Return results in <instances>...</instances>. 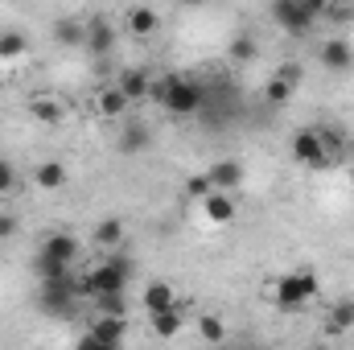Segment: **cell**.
Masks as SVG:
<instances>
[{
  "label": "cell",
  "instance_id": "obj_1",
  "mask_svg": "<svg viewBox=\"0 0 354 350\" xmlns=\"http://www.w3.org/2000/svg\"><path fill=\"white\" fill-rule=\"evenodd\" d=\"M153 99H161L165 111L174 116H194L206 107V87L185 75H165V79H153Z\"/></svg>",
  "mask_w": 354,
  "mask_h": 350
},
{
  "label": "cell",
  "instance_id": "obj_2",
  "mask_svg": "<svg viewBox=\"0 0 354 350\" xmlns=\"http://www.w3.org/2000/svg\"><path fill=\"white\" fill-rule=\"evenodd\" d=\"M132 280V260L115 248L107 252V260L95 264L87 276H83V297H99V293H124Z\"/></svg>",
  "mask_w": 354,
  "mask_h": 350
},
{
  "label": "cell",
  "instance_id": "obj_3",
  "mask_svg": "<svg viewBox=\"0 0 354 350\" xmlns=\"http://www.w3.org/2000/svg\"><path fill=\"white\" fill-rule=\"evenodd\" d=\"M317 276L313 272H284V276H276V293H272V301H276V309H284V313H292V309H301V305H309L313 297H317Z\"/></svg>",
  "mask_w": 354,
  "mask_h": 350
},
{
  "label": "cell",
  "instance_id": "obj_4",
  "mask_svg": "<svg viewBox=\"0 0 354 350\" xmlns=\"http://www.w3.org/2000/svg\"><path fill=\"white\" fill-rule=\"evenodd\" d=\"M272 21L288 33V37H309L317 17L301 4V0H272Z\"/></svg>",
  "mask_w": 354,
  "mask_h": 350
},
{
  "label": "cell",
  "instance_id": "obj_5",
  "mask_svg": "<svg viewBox=\"0 0 354 350\" xmlns=\"http://www.w3.org/2000/svg\"><path fill=\"white\" fill-rule=\"evenodd\" d=\"M288 153H292V161H297V165H309V169H317V165H326V161H330L326 136H322L317 128H301V132H292Z\"/></svg>",
  "mask_w": 354,
  "mask_h": 350
},
{
  "label": "cell",
  "instance_id": "obj_6",
  "mask_svg": "<svg viewBox=\"0 0 354 350\" xmlns=\"http://www.w3.org/2000/svg\"><path fill=\"white\" fill-rule=\"evenodd\" d=\"M128 338V322L120 313H99L87 330V347H115Z\"/></svg>",
  "mask_w": 354,
  "mask_h": 350
},
{
  "label": "cell",
  "instance_id": "obj_7",
  "mask_svg": "<svg viewBox=\"0 0 354 350\" xmlns=\"http://www.w3.org/2000/svg\"><path fill=\"white\" fill-rule=\"evenodd\" d=\"M235 198H231V190H206L202 194V214H206V223H214V227H227V223H235Z\"/></svg>",
  "mask_w": 354,
  "mask_h": 350
},
{
  "label": "cell",
  "instance_id": "obj_8",
  "mask_svg": "<svg viewBox=\"0 0 354 350\" xmlns=\"http://www.w3.org/2000/svg\"><path fill=\"white\" fill-rule=\"evenodd\" d=\"M83 50L95 54V58H103V54L115 50V25L107 17H87V46Z\"/></svg>",
  "mask_w": 354,
  "mask_h": 350
},
{
  "label": "cell",
  "instance_id": "obj_9",
  "mask_svg": "<svg viewBox=\"0 0 354 350\" xmlns=\"http://www.w3.org/2000/svg\"><path fill=\"white\" fill-rule=\"evenodd\" d=\"M243 161H235V157H223V161H214L210 169H206V181H210V190H239L243 185Z\"/></svg>",
  "mask_w": 354,
  "mask_h": 350
},
{
  "label": "cell",
  "instance_id": "obj_10",
  "mask_svg": "<svg viewBox=\"0 0 354 350\" xmlns=\"http://www.w3.org/2000/svg\"><path fill=\"white\" fill-rule=\"evenodd\" d=\"M115 83H120V91H124L132 103H140V99L153 95V75H149L145 66H124V71L115 75Z\"/></svg>",
  "mask_w": 354,
  "mask_h": 350
},
{
  "label": "cell",
  "instance_id": "obj_11",
  "mask_svg": "<svg viewBox=\"0 0 354 350\" xmlns=\"http://www.w3.org/2000/svg\"><path fill=\"white\" fill-rule=\"evenodd\" d=\"M317 58H322V66H326V71H334V75H342V71H351V66H354V50H351V42H342V37L322 42Z\"/></svg>",
  "mask_w": 354,
  "mask_h": 350
},
{
  "label": "cell",
  "instance_id": "obj_12",
  "mask_svg": "<svg viewBox=\"0 0 354 350\" xmlns=\"http://www.w3.org/2000/svg\"><path fill=\"white\" fill-rule=\"evenodd\" d=\"M95 107H99L103 120H124L128 107H132V99L120 91V83H107V87H99V95H95Z\"/></svg>",
  "mask_w": 354,
  "mask_h": 350
},
{
  "label": "cell",
  "instance_id": "obj_13",
  "mask_svg": "<svg viewBox=\"0 0 354 350\" xmlns=\"http://www.w3.org/2000/svg\"><path fill=\"white\" fill-rule=\"evenodd\" d=\"M124 29L132 33V37H153L157 29H161V12L157 8H149V4H136V8H128V17H124Z\"/></svg>",
  "mask_w": 354,
  "mask_h": 350
},
{
  "label": "cell",
  "instance_id": "obj_14",
  "mask_svg": "<svg viewBox=\"0 0 354 350\" xmlns=\"http://www.w3.org/2000/svg\"><path fill=\"white\" fill-rule=\"evenodd\" d=\"M54 42L66 46V50H83V46H87V21H79V17H58V21H54Z\"/></svg>",
  "mask_w": 354,
  "mask_h": 350
},
{
  "label": "cell",
  "instance_id": "obj_15",
  "mask_svg": "<svg viewBox=\"0 0 354 350\" xmlns=\"http://www.w3.org/2000/svg\"><path fill=\"white\" fill-rule=\"evenodd\" d=\"M140 305H145V313H161V309H174L177 305V293L169 280H149L145 284V297H140Z\"/></svg>",
  "mask_w": 354,
  "mask_h": 350
},
{
  "label": "cell",
  "instance_id": "obj_16",
  "mask_svg": "<svg viewBox=\"0 0 354 350\" xmlns=\"http://www.w3.org/2000/svg\"><path fill=\"white\" fill-rule=\"evenodd\" d=\"M124 239H128V227H124V219H99V227H95V248L99 252H115V248H124Z\"/></svg>",
  "mask_w": 354,
  "mask_h": 350
},
{
  "label": "cell",
  "instance_id": "obj_17",
  "mask_svg": "<svg viewBox=\"0 0 354 350\" xmlns=\"http://www.w3.org/2000/svg\"><path fill=\"white\" fill-rule=\"evenodd\" d=\"M37 252H46V256H54V260L62 264H75L79 260V239L75 235H66V231H54V235H46L41 239V248Z\"/></svg>",
  "mask_w": 354,
  "mask_h": 350
},
{
  "label": "cell",
  "instance_id": "obj_18",
  "mask_svg": "<svg viewBox=\"0 0 354 350\" xmlns=\"http://www.w3.org/2000/svg\"><path fill=\"white\" fill-rule=\"evenodd\" d=\"M149 140H153V132L145 128V120H128L124 132H120V153L124 157H136V153L149 149Z\"/></svg>",
  "mask_w": 354,
  "mask_h": 350
},
{
  "label": "cell",
  "instance_id": "obj_19",
  "mask_svg": "<svg viewBox=\"0 0 354 350\" xmlns=\"http://www.w3.org/2000/svg\"><path fill=\"white\" fill-rule=\"evenodd\" d=\"M29 111H33V120H41V124H62V120H66V107H62L54 95H33V99H29Z\"/></svg>",
  "mask_w": 354,
  "mask_h": 350
},
{
  "label": "cell",
  "instance_id": "obj_20",
  "mask_svg": "<svg viewBox=\"0 0 354 350\" xmlns=\"http://www.w3.org/2000/svg\"><path fill=\"white\" fill-rule=\"evenodd\" d=\"M29 54V37L21 29H4L0 33V62H21Z\"/></svg>",
  "mask_w": 354,
  "mask_h": 350
},
{
  "label": "cell",
  "instance_id": "obj_21",
  "mask_svg": "<svg viewBox=\"0 0 354 350\" xmlns=\"http://www.w3.org/2000/svg\"><path fill=\"white\" fill-rule=\"evenodd\" d=\"M33 185H41V190H62V185H66V165H62V161H41V165L33 169Z\"/></svg>",
  "mask_w": 354,
  "mask_h": 350
},
{
  "label": "cell",
  "instance_id": "obj_22",
  "mask_svg": "<svg viewBox=\"0 0 354 350\" xmlns=\"http://www.w3.org/2000/svg\"><path fill=\"white\" fill-rule=\"evenodd\" d=\"M149 322H153V334L165 338V342L181 334V309H177V305L174 309H161V313H149Z\"/></svg>",
  "mask_w": 354,
  "mask_h": 350
},
{
  "label": "cell",
  "instance_id": "obj_23",
  "mask_svg": "<svg viewBox=\"0 0 354 350\" xmlns=\"http://www.w3.org/2000/svg\"><path fill=\"white\" fill-rule=\"evenodd\" d=\"M227 54H231V62H256V54H260V42H256L252 33H239V37H231Z\"/></svg>",
  "mask_w": 354,
  "mask_h": 350
},
{
  "label": "cell",
  "instance_id": "obj_24",
  "mask_svg": "<svg viewBox=\"0 0 354 350\" xmlns=\"http://www.w3.org/2000/svg\"><path fill=\"white\" fill-rule=\"evenodd\" d=\"M33 268H37L41 280H54V276H71L75 264H62V260H54V256H46V252H37V256H33Z\"/></svg>",
  "mask_w": 354,
  "mask_h": 350
},
{
  "label": "cell",
  "instance_id": "obj_25",
  "mask_svg": "<svg viewBox=\"0 0 354 350\" xmlns=\"http://www.w3.org/2000/svg\"><path fill=\"white\" fill-rule=\"evenodd\" d=\"M198 334L206 338V342H227V326H223V317H214V313H206V317H198Z\"/></svg>",
  "mask_w": 354,
  "mask_h": 350
},
{
  "label": "cell",
  "instance_id": "obj_26",
  "mask_svg": "<svg viewBox=\"0 0 354 350\" xmlns=\"http://www.w3.org/2000/svg\"><path fill=\"white\" fill-rule=\"evenodd\" d=\"M292 95H297V87H292V83H284L280 75H272V79H268V87H264L268 103H276V107H280V103H288Z\"/></svg>",
  "mask_w": 354,
  "mask_h": 350
},
{
  "label": "cell",
  "instance_id": "obj_27",
  "mask_svg": "<svg viewBox=\"0 0 354 350\" xmlns=\"http://www.w3.org/2000/svg\"><path fill=\"white\" fill-rule=\"evenodd\" d=\"M322 17H326V21H334V25H351V21H354V4H351V0H330Z\"/></svg>",
  "mask_w": 354,
  "mask_h": 350
},
{
  "label": "cell",
  "instance_id": "obj_28",
  "mask_svg": "<svg viewBox=\"0 0 354 350\" xmlns=\"http://www.w3.org/2000/svg\"><path fill=\"white\" fill-rule=\"evenodd\" d=\"M354 326V301H338L330 309V330H351Z\"/></svg>",
  "mask_w": 354,
  "mask_h": 350
},
{
  "label": "cell",
  "instance_id": "obj_29",
  "mask_svg": "<svg viewBox=\"0 0 354 350\" xmlns=\"http://www.w3.org/2000/svg\"><path fill=\"white\" fill-rule=\"evenodd\" d=\"M17 190H21V177H17V169H12V161L0 157V198H12Z\"/></svg>",
  "mask_w": 354,
  "mask_h": 350
},
{
  "label": "cell",
  "instance_id": "obj_30",
  "mask_svg": "<svg viewBox=\"0 0 354 350\" xmlns=\"http://www.w3.org/2000/svg\"><path fill=\"white\" fill-rule=\"evenodd\" d=\"M95 301H99V313H120V317L128 313V301H124V293H99Z\"/></svg>",
  "mask_w": 354,
  "mask_h": 350
},
{
  "label": "cell",
  "instance_id": "obj_31",
  "mask_svg": "<svg viewBox=\"0 0 354 350\" xmlns=\"http://www.w3.org/2000/svg\"><path fill=\"white\" fill-rule=\"evenodd\" d=\"M17 231H21V219H17L12 210H0V243H8Z\"/></svg>",
  "mask_w": 354,
  "mask_h": 350
},
{
  "label": "cell",
  "instance_id": "obj_32",
  "mask_svg": "<svg viewBox=\"0 0 354 350\" xmlns=\"http://www.w3.org/2000/svg\"><path fill=\"white\" fill-rule=\"evenodd\" d=\"M276 75H280L284 83H292V87H301V79H305V71H301V62H284V66H276Z\"/></svg>",
  "mask_w": 354,
  "mask_h": 350
},
{
  "label": "cell",
  "instance_id": "obj_33",
  "mask_svg": "<svg viewBox=\"0 0 354 350\" xmlns=\"http://www.w3.org/2000/svg\"><path fill=\"white\" fill-rule=\"evenodd\" d=\"M185 190H189L194 198H202V194L210 190V181H206V174H198V177H189V181H185Z\"/></svg>",
  "mask_w": 354,
  "mask_h": 350
},
{
  "label": "cell",
  "instance_id": "obj_34",
  "mask_svg": "<svg viewBox=\"0 0 354 350\" xmlns=\"http://www.w3.org/2000/svg\"><path fill=\"white\" fill-rule=\"evenodd\" d=\"M301 4H305V8H309L317 21H322V12H326V4H330V0H301Z\"/></svg>",
  "mask_w": 354,
  "mask_h": 350
},
{
  "label": "cell",
  "instance_id": "obj_35",
  "mask_svg": "<svg viewBox=\"0 0 354 350\" xmlns=\"http://www.w3.org/2000/svg\"><path fill=\"white\" fill-rule=\"evenodd\" d=\"M189 4H202V0H189Z\"/></svg>",
  "mask_w": 354,
  "mask_h": 350
}]
</instances>
